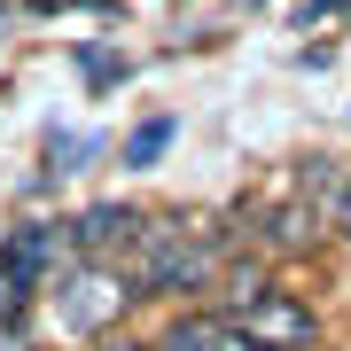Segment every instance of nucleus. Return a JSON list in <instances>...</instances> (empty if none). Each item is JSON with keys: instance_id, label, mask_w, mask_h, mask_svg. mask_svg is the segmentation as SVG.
I'll list each match as a JSON object with an SVG mask.
<instances>
[{"instance_id": "1", "label": "nucleus", "mask_w": 351, "mask_h": 351, "mask_svg": "<svg viewBox=\"0 0 351 351\" xmlns=\"http://www.w3.org/2000/svg\"><path fill=\"white\" fill-rule=\"evenodd\" d=\"M125 258L141 297H203V289H219V265H226L211 226H180V219H149Z\"/></svg>"}, {"instance_id": "2", "label": "nucleus", "mask_w": 351, "mask_h": 351, "mask_svg": "<svg viewBox=\"0 0 351 351\" xmlns=\"http://www.w3.org/2000/svg\"><path fill=\"white\" fill-rule=\"evenodd\" d=\"M47 289H55V320H63L71 336H110V328L125 320V304L141 297L133 274L110 265V258H71Z\"/></svg>"}, {"instance_id": "3", "label": "nucleus", "mask_w": 351, "mask_h": 351, "mask_svg": "<svg viewBox=\"0 0 351 351\" xmlns=\"http://www.w3.org/2000/svg\"><path fill=\"white\" fill-rule=\"evenodd\" d=\"M226 320H234L258 351H313V343H320L313 304H304V297H289V289H265V297H250L242 313H226Z\"/></svg>"}, {"instance_id": "4", "label": "nucleus", "mask_w": 351, "mask_h": 351, "mask_svg": "<svg viewBox=\"0 0 351 351\" xmlns=\"http://www.w3.org/2000/svg\"><path fill=\"white\" fill-rule=\"evenodd\" d=\"M63 258H71V219H16L0 234V265L16 281H32V289H47L63 274Z\"/></svg>"}, {"instance_id": "5", "label": "nucleus", "mask_w": 351, "mask_h": 351, "mask_svg": "<svg viewBox=\"0 0 351 351\" xmlns=\"http://www.w3.org/2000/svg\"><path fill=\"white\" fill-rule=\"evenodd\" d=\"M320 234H328V203H313V195H289V203H265L258 211V250L265 258L320 250Z\"/></svg>"}, {"instance_id": "6", "label": "nucleus", "mask_w": 351, "mask_h": 351, "mask_svg": "<svg viewBox=\"0 0 351 351\" xmlns=\"http://www.w3.org/2000/svg\"><path fill=\"white\" fill-rule=\"evenodd\" d=\"M141 226H149L141 203H86L71 219V258H117V250L141 242Z\"/></svg>"}, {"instance_id": "7", "label": "nucleus", "mask_w": 351, "mask_h": 351, "mask_svg": "<svg viewBox=\"0 0 351 351\" xmlns=\"http://www.w3.org/2000/svg\"><path fill=\"white\" fill-rule=\"evenodd\" d=\"M172 141H180V117H141L125 133V149H117V164H125V172H156Z\"/></svg>"}, {"instance_id": "8", "label": "nucleus", "mask_w": 351, "mask_h": 351, "mask_svg": "<svg viewBox=\"0 0 351 351\" xmlns=\"http://www.w3.org/2000/svg\"><path fill=\"white\" fill-rule=\"evenodd\" d=\"M219 336H226V313H180L172 328H164L156 351H211Z\"/></svg>"}, {"instance_id": "9", "label": "nucleus", "mask_w": 351, "mask_h": 351, "mask_svg": "<svg viewBox=\"0 0 351 351\" xmlns=\"http://www.w3.org/2000/svg\"><path fill=\"white\" fill-rule=\"evenodd\" d=\"M78 78H86L94 94L125 86V55H110V47H101V39H78Z\"/></svg>"}, {"instance_id": "10", "label": "nucleus", "mask_w": 351, "mask_h": 351, "mask_svg": "<svg viewBox=\"0 0 351 351\" xmlns=\"http://www.w3.org/2000/svg\"><path fill=\"white\" fill-rule=\"evenodd\" d=\"M94 156H101L94 133H47V172H86Z\"/></svg>"}, {"instance_id": "11", "label": "nucleus", "mask_w": 351, "mask_h": 351, "mask_svg": "<svg viewBox=\"0 0 351 351\" xmlns=\"http://www.w3.org/2000/svg\"><path fill=\"white\" fill-rule=\"evenodd\" d=\"M328 226H336V234L351 242V172H343V188H336V195H328Z\"/></svg>"}, {"instance_id": "12", "label": "nucleus", "mask_w": 351, "mask_h": 351, "mask_svg": "<svg viewBox=\"0 0 351 351\" xmlns=\"http://www.w3.org/2000/svg\"><path fill=\"white\" fill-rule=\"evenodd\" d=\"M343 8H351V0H304V8H297V32L304 24H328V16H343Z\"/></svg>"}, {"instance_id": "13", "label": "nucleus", "mask_w": 351, "mask_h": 351, "mask_svg": "<svg viewBox=\"0 0 351 351\" xmlns=\"http://www.w3.org/2000/svg\"><path fill=\"white\" fill-rule=\"evenodd\" d=\"M94 351H156V343H141V336H125V328H110V336H94Z\"/></svg>"}, {"instance_id": "14", "label": "nucleus", "mask_w": 351, "mask_h": 351, "mask_svg": "<svg viewBox=\"0 0 351 351\" xmlns=\"http://www.w3.org/2000/svg\"><path fill=\"white\" fill-rule=\"evenodd\" d=\"M0 351H32V343H24V328H0Z\"/></svg>"}, {"instance_id": "15", "label": "nucleus", "mask_w": 351, "mask_h": 351, "mask_svg": "<svg viewBox=\"0 0 351 351\" xmlns=\"http://www.w3.org/2000/svg\"><path fill=\"white\" fill-rule=\"evenodd\" d=\"M0 32H8V8H0Z\"/></svg>"}, {"instance_id": "16", "label": "nucleus", "mask_w": 351, "mask_h": 351, "mask_svg": "<svg viewBox=\"0 0 351 351\" xmlns=\"http://www.w3.org/2000/svg\"><path fill=\"white\" fill-rule=\"evenodd\" d=\"M234 8H258V0H234Z\"/></svg>"}, {"instance_id": "17", "label": "nucleus", "mask_w": 351, "mask_h": 351, "mask_svg": "<svg viewBox=\"0 0 351 351\" xmlns=\"http://www.w3.org/2000/svg\"><path fill=\"white\" fill-rule=\"evenodd\" d=\"M313 351H328V343H313Z\"/></svg>"}]
</instances>
